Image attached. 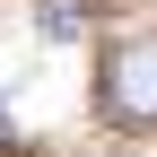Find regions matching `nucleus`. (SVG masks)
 I'll use <instances>...</instances> for the list:
<instances>
[{
  "label": "nucleus",
  "mask_w": 157,
  "mask_h": 157,
  "mask_svg": "<svg viewBox=\"0 0 157 157\" xmlns=\"http://www.w3.org/2000/svg\"><path fill=\"white\" fill-rule=\"evenodd\" d=\"M105 113L113 122H157V35H131V44L105 52Z\"/></svg>",
  "instance_id": "nucleus-1"
}]
</instances>
